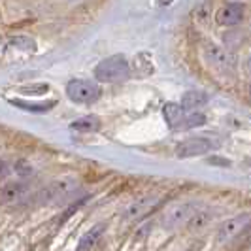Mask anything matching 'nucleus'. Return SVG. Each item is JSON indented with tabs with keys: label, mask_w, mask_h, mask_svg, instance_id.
Listing matches in <instances>:
<instances>
[{
	"label": "nucleus",
	"mask_w": 251,
	"mask_h": 251,
	"mask_svg": "<svg viewBox=\"0 0 251 251\" xmlns=\"http://www.w3.org/2000/svg\"><path fill=\"white\" fill-rule=\"evenodd\" d=\"M130 75V66L123 55H113L97 64L95 77L104 83H119Z\"/></svg>",
	"instance_id": "f257e3e1"
},
{
	"label": "nucleus",
	"mask_w": 251,
	"mask_h": 251,
	"mask_svg": "<svg viewBox=\"0 0 251 251\" xmlns=\"http://www.w3.org/2000/svg\"><path fill=\"white\" fill-rule=\"evenodd\" d=\"M75 191H77V181L74 177H63V179H57L51 185L42 189L38 193V202H42V204H61V202L68 201Z\"/></svg>",
	"instance_id": "f03ea898"
},
{
	"label": "nucleus",
	"mask_w": 251,
	"mask_h": 251,
	"mask_svg": "<svg viewBox=\"0 0 251 251\" xmlns=\"http://www.w3.org/2000/svg\"><path fill=\"white\" fill-rule=\"evenodd\" d=\"M66 95L70 100L77 102V104H91L99 99L100 89L97 83L87 81V79H72L66 85Z\"/></svg>",
	"instance_id": "7ed1b4c3"
},
{
	"label": "nucleus",
	"mask_w": 251,
	"mask_h": 251,
	"mask_svg": "<svg viewBox=\"0 0 251 251\" xmlns=\"http://www.w3.org/2000/svg\"><path fill=\"white\" fill-rule=\"evenodd\" d=\"M250 225H251L250 214L236 215V217H232V219L225 221V223L221 225V228L217 230V244L223 246V244H228L230 240L238 238L240 234H242Z\"/></svg>",
	"instance_id": "20e7f679"
},
{
	"label": "nucleus",
	"mask_w": 251,
	"mask_h": 251,
	"mask_svg": "<svg viewBox=\"0 0 251 251\" xmlns=\"http://www.w3.org/2000/svg\"><path fill=\"white\" fill-rule=\"evenodd\" d=\"M161 199L155 197V195H148V197H142L138 201H134L132 204H128L125 210V219L126 221H138L142 217L153 212L157 206H159Z\"/></svg>",
	"instance_id": "39448f33"
},
{
	"label": "nucleus",
	"mask_w": 251,
	"mask_h": 251,
	"mask_svg": "<svg viewBox=\"0 0 251 251\" xmlns=\"http://www.w3.org/2000/svg\"><path fill=\"white\" fill-rule=\"evenodd\" d=\"M197 208L193 204H179L176 208H170L166 214L163 215V225L166 228H176L179 225L189 223V219L195 215Z\"/></svg>",
	"instance_id": "423d86ee"
},
{
	"label": "nucleus",
	"mask_w": 251,
	"mask_h": 251,
	"mask_svg": "<svg viewBox=\"0 0 251 251\" xmlns=\"http://www.w3.org/2000/svg\"><path fill=\"white\" fill-rule=\"evenodd\" d=\"M212 150V142L206 138H191L185 140L177 146L176 155L179 159H187V157H197V155H204Z\"/></svg>",
	"instance_id": "0eeeda50"
},
{
	"label": "nucleus",
	"mask_w": 251,
	"mask_h": 251,
	"mask_svg": "<svg viewBox=\"0 0 251 251\" xmlns=\"http://www.w3.org/2000/svg\"><path fill=\"white\" fill-rule=\"evenodd\" d=\"M242 17H244V6L242 4H228V6L221 8L217 12L215 21H217V25L221 26H230L236 25Z\"/></svg>",
	"instance_id": "6e6552de"
},
{
	"label": "nucleus",
	"mask_w": 251,
	"mask_h": 251,
	"mask_svg": "<svg viewBox=\"0 0 251 251\" xmlns=\"http://www.w3.org/2000/svg\"><path fill=\"white\" fill-rule=\"evenodd\" d=\"M204 55L215 68H219V70H228L230 68V57L221 48H217L215 44H208L204 48Z\"/></svg>",
	"instance_id": "1a4fd4ad"
},
{
	"label": "nucleus",
	"mask_w": 251,
	"mask_h": 251,
	"mask_svg": "<svg viewBox=\"0 0 251 251\" xmlns=\"http://www.w3.org/2000/svg\"><path fill=\"white\" fill-rule=\"evenodd\" d=\"M183 112H185V108L183 106H177L174 102L164 104L163 115L170 128H181L183 126V121H185V113Z\"/></svg>",
	"instance_id": "9d476101"
},
{
	"label": "nucleus",
	"mask_w": 251,
	"mask_h": 251,
	"mask_svg": "<svg viewBox=\"0 0 251 251\" xmlns=\"http://www.w3.org/2000/svg\"><path fill=\"white\" fill-rule=\"evenodd\" d=\"M26 195V185L25 183H17V181H12V183H6L2 191H0V201L2 204H13L19 199H23Z\"/></svg>",
	"instance_id": "9b49d317"
},
{
	"label": "nucleus",
	"mask_w": 251,
	"mask_h": 251,
	"mask_svg": "<svg viewBox=\"0 0 251 251\" xmlns=\"http://www.w3.org/2000/svg\"><path fill=\"white\" fill-rule=\"evenodd\" d=\"M208 104V95L202 91H189L181 99V106L185 108V112H197Z\"/></svg>",
	"instance_id": "f8f14e48"
},
{
	"label": "nucleus",
	"mask_w": 251,
	"mask_h": 251,
	"mask_svg": "<svg viewBox=\"0 0 251 251\" xmlns=\"http://www.w3.org/2000/svg\"><path fill=\"white\" fill-rule=\"evenodd\" d=\"M104 228L106 226L102 225H97V226H93L91 230H89L87 234L83 236V238L79 240V244H77V250L79 251H85V250H91L99 240H100V236H102V232H104Z\"/></svg>",
	"instance_id": "ddd939ff"
},
{
	"label": "nucleus",
	"mask_w": 251,
	"mask_h": 251,
	"mask_svg": "<svg viewBox=\"0 0 251 251\" xmlns=\"http://www.w3.org/2000/svg\"><path fill=\"white\" fill-rule=\"evenodd\" d=\"M99 126H100V121L95 115L81 117V119H77L74 123H70V128L72 130H79V132H95V130H99Z\"/></svg>",
	"instance_id": "4468645a"
},
{
	"label": "nucleus",
	"mask_w": 251,
	"mask_h": 251,
	"mask_svg": "<svg viewBox=\"0 0 251 251\" xmlns=\"http://www.w3.org/2000/svg\"><path fill=\"white\" fill-rule=\"evenodd\" d=\"M210 221H212V214H208V212H195V215L189 219V230H193V232H199V230H204L206 226L210 225Z\"/></svg>",
	"instance_id": "2eb2a0df"
},
{
	"label": "nucleus",
	"mask_w": 251,
	"mask_h": 251,
	"mask_svg": "<svg viewBox=\"0 0 251 251\" xmlns=\"http://www.w3.org/2000/svg\"><path fill=\"white\" fill-rule=\"evenodd\" d=\"M13 104V106H17V108H23V110H28V112H48V110H51L53 108V104L55 102H46V104H30V102H23V100H17V99H12L10 100Z\"/></svg>",
	"instance_id": "dca6fc26"
},
{
	"label": "nucleus",
	"mask_w": 251,
	"mask_h": 251,
	"mask_svg": "<svg viewBox=\"0 0 251 251\" xmlns=\"http://www.w3.org/2000/svg\"><path fill=\"white\" fill-rule=\"evenodd\" d=\"M10 48H17V50H23V51H34L36 46L30 38L26 36H15L10 40Z\"/></svg>",
	"instance_id": "f3484780"
},
{
	"label": "nucleus",
	"mask_w": 251,
	"mask_h": 251,
	"mask_svg": "<svg viewBox=\"0 0 251 251\" xmlns=\"http://www.w3.org/2000/svg\"><path fill=\"white\" fill-rule=\"evenodd\" d=\"M206 123V117L202 115V113H191L185 117V121H183V126L181 128H193V126H201Z\"/></svg>",
	"instance_id": "a211bd4d"
},
{
	"label": "nucleus",
	"mask_w": 251,
	"mask_h": 251,
	"mask_svg": "<svg viewBox=\"0 0 251 251\" xmlns=\"http://www.w3.org/2000/svg\"><path fill=\"white\" fill-rule=\"evenodd\" d=\"M48 89H50L48 85H32V87H23L21 91H23V93H38V95H44Z\"/></svg>",
	"instance_id": "6ab92c4d"
},
{
	"label": "nucleus",
	"mask_w": 251,
	"mask_h": 251,
	"mask_svg": "<svg viewBox=\"0 0 251 251\" xmlns=\"http://www.w3.org/2000/svg\"><path fill=\"white\" fill-rule=\"evenodd\" d=\"M15 170L21 174V176H28L30 172H32V168L28 166L26 163H19V164H15Z\"/></svg>",
	"instance_id": "aec40b11"
},
{
	"label": "nucleus",
	"mask_w": 251,
	"mask_h": 251,
	"mask_svg": "<svg viewBox=\"0 0 251 251\" xmlns=\"http://www.w3.org/2000/svg\"><path fill=\"white\" fill-rule=\"evenodd\" d=\"M208 163L215 164V166H230V161L221 159V157H210V159H208Z\"/></svg>",
	"instance_id": "412c9836"
},
{
	"label": "nucleus",
	"mask_w": 251,
	"mask_h": 251,
	"mask_svg": "<svg viewBox=\"0 0 251 251\" xmlns=\"http://www.w3.org/2000/svg\"><path fill=\"white\" fill-rule=\"evenodd\" d=\"M159 2H161V6H170L174 0H159Z\"/></svg>",
	"instance_id": "4be33fe9"
}]
</instances>
